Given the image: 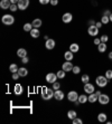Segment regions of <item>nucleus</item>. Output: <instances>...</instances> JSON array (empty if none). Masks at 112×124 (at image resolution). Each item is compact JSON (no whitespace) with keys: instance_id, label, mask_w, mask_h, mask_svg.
Returning <instances> with one entry per match:
<instances>
[{"instance_id":"nucleus-14","label":"nucleus","mask_w":112,"mask_h":124,"mask_svg":"<svg viewBox=\"0 0 112 124\" xmlns=\"http://www.w3.org/2000/svg\"><path fill=\"white\" fill-rule=\"evenodd\" d=\"M23 92H24L23 86H21L20 84H16V85H15V87H14V93H15V94H16V95H21V94H23Z\"/></svg>"},{"instance_id":"nucleus-13","label":"nucleus","mask_w":112,"mask_h":124,"mask_svg":"<svg viewBox=\"0 0 112 124\" xmlns=\"http://www.w3.org/2000/svg\"><path fill=\"white\" fill-rule=\"evenodd\" d=\"M54 98L55 100H57V101H62L64 98V93L63 91H60V90H56L54 92Z\"/></svg>"},{"instance_id":"nucleus-24","label":"nucleus","mask_w":112,"mask_h":124,"mask_svg":"<svg viewBox=\"0 0 112 124\" xmlns=\"http://www.w3.org/2000/svg\"><path fill=\"white\" fill-rule=\"evenodd\" d=\"M106 118H108V116H106L105 113H100L98 115V121L101 122V123H104V122H106Z\"/></svg>"},{"instance_id":"nucleus-50","label":"nucleus","mask_w":112,"mask_h":124,"mask_svg":"<svg viewBox=\"0 0 112 124\" xmlns=\"http://www.w3.org/2000/svg\"><path fill=\"white\" fill-rule=\"evenodd\" d=\"M111 62H112V59H111Z\"/></svg>"},{"instance_id":"nucleus-27","label":"nucleus","mask_w":112,"mask_h":124,"mask_svg":"<svg viewBox=\"0 0 112 124\" xmlns=\"http://www.w3.org/2000/svg\"><path fill=\"white\" fill-rule=\"evenodd\" d=\"M33 28H34V27H33V23H27L24 25V30H25V31H30Z\"/></svg>"},{"instance_id":"nucleus-7","label":"nucleus","mask_w":112,"mask_h":124,"mask_svg":"<svg viewBox=\"0 0 112 124\" xmlns=\"http://www.w3.org/2000/svg\"><path fill=\"white\" fill-rule=\"evenodd\" d=\"M17 5L20 10H26L29 6V0H19Z\"/></svg>"},{"instance_id":"nucleus-34","label":"nucleus","mask_w":112,"mask_h":124,"mask_svg":"<svg viewBox=\"0 0 112 124\" xmlns=\"http://www.w3.org/2000/svg\"><path fill=\"white\" fill-rule=\"evenodd\" d=\"M18 5L17 3H11V6H10V9H9V10H11L12 12H15L16 11V10H18Z\"/></svg>"},{"instance_id":"nucleus-35","label":"nucleus","mask_w":112,"mask_h":124,"mask_svg":"<svg viewBox=\"0 0 112 124\" xmlns=\"http://www.w3.org/2000/svg\"><path fill=\"white\" fill-rule=\"evenodd\" d=\"M72 122H73V124H82L83 123V121H82L80 117H78V116H76L74 120H72Z\"/></svg>"},{"instance_id":"nucleus-23","label":"nucleus","mask_w":112,"mask_h":124,"mask_svg":"<svg viewBox=\"0 0 112 124\" xmlns=\"http://www.w3.org/2000/svg\"><path fill=\"white\" fill-rule=\"evenodd\" d=\"M18 74L20 75V77H25V76L28 75V70L25 67H21V68L18 69Z\"/></svg>"},{"instance_id":"nucleus-4","label":"nucleus","mask_w":112,"mask_h":124,"mask_svg":"<svg viewBox=\"0 0 112 124\" xmlns=\"http://www.w3.org/2000/svg\"><path fill=\"white\" fill-rule=\"evenodd\" d=\"M99 30L100 29L95 26V25H92V26H89V28H87V34L90 36H92V37H96L99 35Z\"/></svg>"},{"instance_id":"nucleus-20","label":"nucleus","mask_w":112,"mask_h":124,"mask_svg":"<svg viewBox=\"0 0 112 124\" xmlns=\"http://www.w3.org/2000/svg\"><path fill=\"white\" fill-rule=\"evenodd\" d=\"M64 57H65V59L66 61H69V62H71L74 58V53H72L71 50H69V52H66L65 54H64Z\"/></svg>"},{"instance_id":"nucleus-26","label":"nucleus","mask_w":112,"mask_h":124,"mask_svg":"<svg viewBox=\"0 0 112 124\" xmlns=\"http://www.w3.org/2000/svg\"><path fill=\"white\" fill-rule=\"evenodd\" d=\"M76 116H78V114H76V112H75L74 110H69V112H67V117H69V120H74Z\"/></svg>"},{"instance_id":"nucleus-44","label":"nucleus","mask_w":112,"mask_h":124,"mask_svg":"<svg viewBox=\"0 0 112 124\" xmlns=\"http://www.w3.org/2000/svg\"><path fill=\"white\" fill-rule=\"evenodd\" d=\"M102 25H103V23H101V21H99V23H95V26L98 27V28H99V29H100V28H101V27H102Z\"/></svg>"},{"instance_id":"nucleus-21","label":"nucleus","mask_w":112,"mask_h":124,"mask_svg":"<svg viewBox=\"0 0 112 124\" xmlns=\"http://www.w3.org/2000/svg\"><path fill=\"white\" fill-rule=\"evenodd\" d=\"M106 49H108V46H106V44H105V43H101L100 45L98 46V50H99V53H105V52H106Z\"/></svg>"},{"instance_id":"nucleus-36","label":"nucleus","mask_w":112,"mask_h":124,"mask_svg":"<svg viewBox=\"0 0 112 124\" xmlns=\"http://www.w3.org/2000/svg\"><path fill=\"white\" fill-rule=\"evenodd\" d=\"M72 72L74 73V74H76V75H78V74H80V73H81V68L78 66H74V67H73V69H72Z\"/></svg>"},{"instance_id":"nucleus-46","label":"nucleus","mask_w":112,"mask_h":124,"mask_svg":"<svg viewBox=\"0 0 112 124\" xmlns=\"http://www.w3.org/2000/svg\"><path fill=\"white\" fill-rule=\"evenodd\" d=\"M18 1H19V0H10L11 3H18Z\"/></svg>"},{"instance_id":"nucleus-33","label":"nucleus","mask_w":112,"mask_h":124,"mask_svg":"<svg viewBox=\"0 0 112 124\" xmlns=\"http://www.w3.org/2000/svg\"><path fill=\"white\" fill-rule=\"evenodd\" d=\"M100 39H101V43H108V40H109V36L108 35H103V36H101L100 37Z\"/></svg>"},{"instance_id":"nucleus-1","label":"nucleus","mask_w":112,"mask_h":124,"mask_svg":"<svg viewBox=\"0 0 112 124\" xmlns=\"http://www.w3.org/2000/svg\"><path fill=\"white\" fill-rule=\"evenodd\" d=\"M42 97L45 101H48L52 97H54V91L52 88H47V87H44L42 90Z\"/></svg>"},{"instance_id":"nucleus-11","label":"nucleus","mask_w":112,"mask_h":124,"mask_svg":"<svg viewBox=\"0 0 112 124\" xmlns=\"http://www.w3.org/2000/svg\"><path fill=\"white\" fill-rule=\"evenodd\" d=\"M73 64L71 63V62L69 61H66L65 63L63 64V66H62V69H64L65 72H72V69H73Z\"/></svg>"},{"instance_id":"nucleus-48","label":"nucleus","mask_w":112,"mask_h":124,"mask_svg":"<svg viewBox=\"0 0 112 124\" xmlns=\"http://www.w3.org/2000/svg\"><path fill=\"white\" fill-rule=\"evenodd\" d=\"M108 56H109L110 59H112V52H110V53H109V55H108Z\"/></svg>"},{"instance_id":"nucleus-5","label":"nucleus","mask_w":112,"mask_h":124,"mask_svg":"<svg viewBox=\"0 0 112 124\" xmlns=\"http://www.w3.org/2000/svg\"><path fill=\"white\" fill-rule=\"evenodd\" d=\"M84 92L86 93V94H92V93H94L95 92V87H94V85L93 84H91L89 82V83H86V84H84Z\"/></svg>"},{"instance_id":"nucleus-42","label":"nucleus","mask_w":112,"mask_h":124,"mask_svg":"<svg viewBox=\"0 0 112 124\" xmlns=\"http://www.w3.org/2000/svg\"><path fill=\"white\" fill-rule=\"evenodd\" d=\"M28 62H29V59H28V57H27V56H26V57H24V58H21V63H23V64H27Z\"/></svg>"},{"instance_id":"nucleus-40","label":"nucleus","mask_w":112,"mask_h":124,"mask_svg":"<svg viewBox=\"0 0 112 124\" xmlns=\"http://www.w3.org/2000/svg\"><path fill=\"white\" fill-rule=\"evenodd\" d=\"M51 5H52V6H57L58 5V0H51Z\"/></svg>"},{"instance_id":"nucleus-43","label":"nucleus","mask_w":112,"mask_h":124,"mask_svg":"<svg viewBox=\"0 0 112 124\" xmlns=\"http://www.w3.org/2000/svg\"><path fill=\"white\" fill-rule=\"evenodd\" d=\"M110 15H111V11H110V10H108V9L103 11V16H110Z\"/></svg>"},{"instance_id":"nucleus-41","label":"nucleus","mask_w":112,"mask_h":124,"mask_svg":"<svg viewBox=\"0 0 112 124\" xmlns=\"http://www.w3.org/2000/svg\"><path fill=\"white\" fill-rule=\"evenodd\" d=\"M49 2H51V0H39V3H42V5H47Z\"/></svg>"},{"instance_id":"nucleus-2","label":"nucleus","mask_w":112,"mask_h":124,"mask_svg":"<svg viewBox=\"0 0 112 124\" xmlns=\"http://www.w3.org/2000/svg\"><path fill=\"white\" fill-rule=\"evenodd\" d=\"M95 83H96V85H98L99 87H105L106 85H108V83H109V79H108L105 76L100 75L95 78Z\"/></svg>"},{"instance_id":"nucleus-37","label":"nucleus","mask_w":112,"mask_h":124,"mask_svg":"<svg viewBox=\"0 0 112 124\" xmlns=\"http://www.w3.org/2000/svg\"><path fill=\"white\" fill-rule=\"evenodd\" d=\"M60 84L57 83V82H55V83H53V90H60Z\"/></svg>"},{"instance_id":"nucleus-32","label":"nucleus","mask_w":112,"mask_h":124,"mask_svg":"<svg viewBox=\"0 0 112 124\" xmlns=\"http://www.w3.org/2000/svg\"><path fill=\"white\" fill-rule=\"evenodd\" d=\"M105 77L108 78V79H112V69H108L105 72Z\"/></svg>"},{"instance_id":"nucleus-39","label":"nucleus","mask_w":112,"mask_h":124,"mask_svg":"<svg viewBox=\"0 0 112 124\" xmlns=\"http://www.w3.org/2000/svg\"><path fill=\"white\" fill-rule=\"evenodd\" d=\"M93 43H94V45L99 46V45L101 44V39H100V38H94V40H93Z\"/></svg>"},{"instance_id":"nucleus-22","label":"nucleus","mask_w":112,"mask_h":124,"mask_svg":"<svg viewBox=\"0 0 112 124\" xmlns=\"http://www.w3.org/2000/svg\"><path fill=\"white\" fill-rule=\"evenodd\" d=\"M78 102H80L81 104H84V103H86V102H89V96L85 95V94H82V95L78 96Z\"/></svg>"},{"instance_id":"nucleus-38","label":"nucleus","mask_w":112,"mask_h":124,"mask_svg":"<svg viewBox=\"0 0 112 124\" xmlns=\"http://www.w3.org/2000/svg\"><path fill=\"white\" fill-rule=\"evenodd\" d=\"M20 77V75L18 74V72L17 73H12V79H15V81H17L18 78Z\"/></svg>"},{"instance_id":"nucleus-9","label":"nucleus","mask_w":112,"mask_h":124,"mask_svg":"<svg viewBox=\"0 0 112 124\" xmlns=\"http://www.w3.org/2000/svg\"><path fill=\"white\" fill-rule=\"evenodd\" d=\"M57 75L56 74H54V73H49V74H47L46 75V82L47 83H51V84H53V83H55V82L57 81Z\"/></svg>"},{"instance_id":"nucleus-10","label":"nucleus","mask_w":112,"mask_h":124,"mask_svg":"<svg viewBox=\"0 0 112 124\" xmlns=\"http://www.w3.org/2000/svg\"><path fill=\"white\" fill-rule=\"evenodd\" d=\"M10 6H11V2L10 0H1L0 1V8L6 10V9H10Z\"/></svg>"},{"instance_id":"nucleus-18","label":"nucleus","mask_w":112,"mask_h":124,"mask_svg":"<svg viewBox=\"0 0 112 124\" xmlns=\"http://www.w3.org/2000/svg\"><path fill=\"white\" fill-rule=\"evenodd\" d=\"M99 96L96 95V93H92V94H89V102L90 103H95V102L98 101Z\"/></svg>"},{"instance_id":"nucleus-45","label":"nucleus","mask_w":112,"mask_h":124,"mask_svg":"<svg viewBox=\"0 0 112 124\" xmlns=\"http://www.w3.org/2000/svg\"><path fill=\"white\" fill-rule=\"evenodd\" d=\"M95 23H95L93 19H91V20L89 21V25H90V26H92V25H95Z\"/></svg>"},{"instance_id":"nucleus-29","label":"nucleus","mask_w":112,"mask_h":124,"mask_svg":"<svg viewBox=\"0 0 112 124\" xmlns=\"http://www.w3.org/2000/svg\"><path fill=\"white\" fill-rule=\"evenodd\" d=\"M56 75H57V77H58V78H60V79H62V78L65 77L66 72L64 70V69H62V70H58V72L56 73Z\"/></svg>"},{"instance_id":"nucleus-49","label":"nucleus","mask_w":112,"mask_h":124,"mask_svg":"<svg viewBox=\"0 0 112 124\" xmlns=\"http://www.w3.org/2000/svg\"><path fill=\"white\" fill-rule=\"evenodd\" d=\"M109 18H110V23H112V12H111V15L109 16Z\"/></svg>"},{"instance_id":"nucleus-3","label":"nucleus","mask_w":112,"mask_h":124,"mask_svg":"<svg viewBox=\"0 0 112 124\" xmlns=\"http://www.w3.org/2000/svg\"><path fill=\"white\" fill-rule=\"evenodd\" d=\"M1 20H2V23H5L7 26H10V25H12L15 23V18L11 15H5V16H2Z\"/></svg>"},{"instance_id":"nucleus-15","label":"nucleus","mask_w":112,"mask_h":124,"mask_svg":"<svg viewBox=\"0 0 112 124\" xmlns=\"http://www.w3.org/2000/svg\"><path fill=\"white\" fill-rule=\"evenodd\" d=\"M45 46H46V48L49 49V50H51V49H53L55 47V40H54V39H51V38H49L48 40H46Z\"/></svg>"},{"instance_id":"nucleus-12","label":"nucleus","mask_w":112,"mask_h":124,"mask_svg":"<svg viewBox=\"0 0 112 124\" xmlns=\"http://www.w3.org/2000/svg\"><path fill=\"white\" fill-rule=\"evenodd\" d=\"M72 19H73V16H72V14H69V12L64 14L63 17H62V20H63V23H69L72 21Z\"/></svg>"},{"instance_id":"nucleus-6","label":"nucleus","mask_w":112,"mask_h":124,"mask_svg":"<svg viewBox=\"0 0 112 124\" xmlns=\"http://www.w3.org/2000/svg\"><path fill=\"white\" fill-rule=\"evenodd\" d=\"M98 101L100 104H102V105H106V104L110 103V97L109 95H106V94H101L100 96H99Z\"/></svg>"},{"instance_id":"nucleus-30","label":"nucleus","mask_w":112,"mask_h":124,"mask_svg":"<svg viewBox=\"0 0 112 124\" xmlns=\"http://www.w3.org/2000/svg\"><path fill=\"white\" fill-rule=\"evenodd\" d=\"M81 81L83 82L84 84L89 83V82H90V76L87 75V74H84V75H82V77H81Z\"/></svg>"},{"instance_id":"nucleus-28","label":"nucleus","mask_w":112,"mask_h":124,"mask_svg":"<svg viewBox=\"0 0 112 124\" xmlns=\"http://www.w3.org/2000/svg\"><path fill=\"white\" fill-rule=\"evenodd\" d=\"M18 69L19 68H18V66L16 65V64H11V65L9 66V70H10L11 73H17Z\"/></svg>"},{"instance_id":"nucleus-16","label":"nucleus","mask_w":112,"mask_h":124,"mask_svg":"<svg viewBox=\"0 0 112 124\" xmlns=\"http://www.w3.org/2000/svg\"><path fill=\"white\" fill-rule=\"evenodd\" d=\"M32 23H33V27H34V28H39V27H42L43 21H42V19H39V18H36V19L33 20Z\"/></svg>"},{"instance_id":"nucleus-25","label":"nucleus","mask_w":112,"mask_h":124,"mask_svg":"<svg viewBox=\"0 0 112 124\" xmlns=\"http://www.w3.org/2000/svg\"><path fill=\"white\" fill-rule=\"evenodd\" d=\"M69 50L72 53H78L80 50V46H78V44H72V45H69Z\"/></svg>"},{"instance_id":"nucleus-19","label":"nucleus","mask_w":112,"mask_h":124,"mask_svg":"<svg viewBox=\"0 0 112 124\" xmlns=\"http://www.w3.org/2000/svg\"><path fill=\"white\" fill-rule=\"evenodd\" d=\"M29 32H30V36H32L33 38H38V37H39V35H40L38 28H33Z\"/></svg>"},{"instance_id":"nucleus-47","label":"nucleus","mask_w":112,"mask_h":124,"mask_svg":"<svg viewBox=\"0 0 112 124\" xmlns=\"http://www.w3.org/2000/svg\"><path fill=\"white\" fill-rule=\"evenodd\" d=\"M95 93H96V95H98V96H100L101 94H102V93H101L100 91H96V92H95Z\"/></svg>"},{"instance_id":"nucleus-17","label":"nucleus","mask_w":112,"mask_h":124,"mask_svg":"<svg viewBox=\"0 0 112 124\" xmlns=\"http://www.w3.org/2000/svg\"><path fill=\"white\" fill-rule=\"evenodd\" d=\"M17 55H18V57H20V58L26 57L27 56V50L25 48H19L17 50Z\"/></svg>"},{"instance_id":"nucleus-8","label":"nucleus","mask_w":112,"mask_h":124,"mask_svg":"<svg viewBox=\"0 0 112 124\" xmlns=\"http://www.w3.org/2000/svg\"><path fill=\"white\" fill-rule=\"evenodd\" d=\"M78 94L75 91H71V92L67 94V98H69V102H75V101H78Z\"/></svg>"},{"instance_id":"nucleus-31","label":"nucleus","mask_w":112,"mask_h":124,"mask_svg":"<svg viewBox=\"0 0 112 124\" xmlns=\"http://www.w3.org/2000/svg\"><path fill=\"white\" fill-rule=\"evenodd\" d=\"M101 23H103V25H106V23H110L109 16H102V18H101Z\"/></svg>"}]
</instances>
